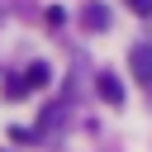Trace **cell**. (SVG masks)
I'll return each mask as SVG.
<instances>
[{
  "instance_id": "2",
  "label": "cell",
  "mask_w": 152,
  "mask_h": 152,
  "mask_svg": "<svg viewBox=\"0 0 152 152\" xmlns=\"http://www.w3.org/2000/svg\"><path fill=\"white\" fill-rule=\"evenodd\" d=\"M128 66H133V76H138L142 86H152V43H138V48L128 52Z\"/></svg>"
},
{
  "instance_id": "5",
  "label": "cell",
  "mask_w": 152,
  "mask_h": 152,
  "mask_svg": "<svg viewBox=\"0 0 152 152\" xmlns=\"http://www.w3.org/2000/svg\"><path fill=\"white\" fill-rule=\"evenodd\" d=\"M133 5V14H152V0H128Z\"/></svg>"
},
{
  "instance_id": "3",
  "label": "cell",
  "mask_w": 152,
  "mask_h": 152,
  "mask_svg": "<svg viewBox=\"0 0 152 152\" xmlns=\"http://www.w3.org/2000/svg\"><path fill=\"white\" fill-rule=\"evenodd\" d=\"M95 90H100V100H104V104H124V86H119V76H109V71H100V81H95Z\"/></svg>"
},
{
  "instance_id": "1",
  "label": "cell",
  "mask_w": 152,
  "mask_h": 152,
  "mask_svg": "<svg viewBox=\"0 0 152 152\" xmlns=\"http://www.w3.org/2000/svg\"><path fill=\"white\" fill-rule=\"evenodd\" d=\"M48 81H52V71H48V66H43V62H33V66H28V71H24V76H14V81H10V86H5V95H10V100H24V95H28V90H43V86H48Z\"/></svg>"
},
{
  "instance_id": "4",
  "label": "cell",
  "mask_w": 152,
  "mask_h": 152,
  "mask_svg": "<svg viewBox=\"0 0 152 152\" xmlns=\"http://www.w3.org/2000/svg\"><path fill=\"white\" fill-rule=\"evenodd\" d=\"M86 24H90V28H104V24H109V10H104V5H86Z\"/></svg>"
}]
</instances>
